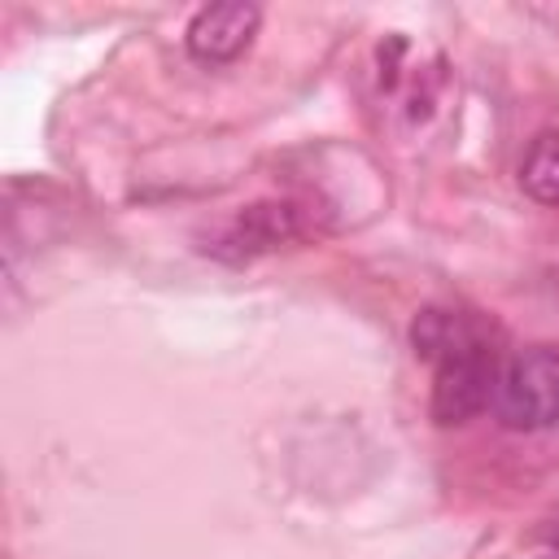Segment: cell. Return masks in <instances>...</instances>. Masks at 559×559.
<instances>
[{
  "instance_id": "5b68a950",
  "label": "cell",
  "mask_w": 559,
  "mask_h": 559,
  "mask_svg": "<svg viewBox=\"0 0 559 559\" xmlns=\"http://www.w3.org/2000/svg\"><path fill=\"white\" fill-rule=\"evenodd\" d=\"M520 183L533 201L559 210V131H546L533 140V148L520 162Z\"/></svg>"
},
{
  "instance_id": "8992f818",
  "label": "cell",
  "mask_w": 559,
  "mask_h": 559,
  "mask_svg": "<svg viewBox=\"0 0 559 559\" xmlns=\"http://www.w3.org/2000/svg\"><path fill=\"white\" fill-rule=\"evenodd\" d=\"M542 537H546V542H550V550L559 555V515H550V520H546V528H542Z\"/></svg>"
},
{
  "instance_id": "3957f363",
  "label": "cell",
  "mask_w": 559,
  "mask_h": 559,
  "mask_svg": "<svg viewBox=\"0 0 559 559\" xmlns=\"http://www.w3.org/2000/svg\"><path fill=\"white\" fill-rule=\"evenodd\" d=\"M258 22H262L258 4H205L188 22V52L201 66H227L253 44Z\"/></svg>"
},
{
  "instance_id": "277c9868",
  "label": "cell",
  "mask_w": 559,
  "mask_h": 559,
  "mask_svg": "<svg viewBox=\"0 0 559 559\" xmlns=\"http://www.w3.org/2000/svg\"><path fill=\"white\" fill-rule=\"evenodd\" d=\"M301 231H306V223H301V210H297V205H288V201L275 205V201H266V205H249L245 214H236V218L227 223V231L218 236L214 253L240 262V258H253V253H266V249L284 245V240H293V236H301Z\"/></svg>"
},
{
  "instance_id": "7a4b0ae2",
  "label": "cell",
  "mask_w": 559,
  "mask_h": 559,
  "mask_svg": "<svg viewBox=\"0 0 559 559\" xmlns=\"http://www.w3.org/2000/svg\"><path fill=\"white\" fill-rule=\"evenodd\" d=\"M498 419L515 432L559 428V349L533 345L502 362L493 389Z\"/></svg>"
},
{
  "instance_id": "6da1fadb",
  "label": "cell",
  "mask_w": 559,
  "mask_h": 559,
  "mask_svg": "<svg viewBox=\"0 0 559 559\" xmlns=\"http://www.w3.org/2000/svg\"><path fill=\"white\" fill-rule=\"evenodd\" d=\"M411 345L432 362V419L463 424L493 402L502 371V332L476 310L428 306L411 323Z\"/></svg>"
}]
</instances>
